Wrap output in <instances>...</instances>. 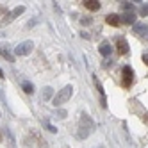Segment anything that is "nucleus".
Segmentation results:
<instances>
[{
    "label": "nucleus",
    "mask_w": 148,
    "mask_h": 148,
    "mask_svg": "<svg viewBox=\"0 0 148 148\" xmlns=\"http://www.w3.org/2000/svg\"><path fill=\"white\" fill-rule=\"evenodd\" d=\"M121 86L123 88H130L132 82H134V70L130 66H123L121 68Z\"/></svg>",
    "instance_id": "4"
},
{
    "label": "nucleus",
    "mask_w": 148,
    "mask_h": 148,
    "mask_svg": "<svg viewBox=\"0 0 148 148\" xmlns=\"http://www.w3.org/2000/svg\"><path fill=\"white\" fill-rule=\"evenodd\" d=\"M0 56H2L5 61H9V62H13V61H14V54H13V52L9 50L5 45H2V47H0Z\"/></svg>",
    "instance_id": "8"
},
{
    "label": "nucleus",
    "mask_w": 148,
    "mask_h": 148,
    "mask_svg": "<svg viewBox=\"0 0 148 148\" xmlns=\"http://www.w3.org/2000/svg\"><path fill=\"white\" fill-rule=\"evenodd\" d=\"M52 93H54V89H52V88H45L43 97H41V98H43V100H50L52 98Z\"/></svg>",
    "instance_id": "16"
},
{
    "label": "nucleus",
    "mask_w": 148,
    "mask_h": 148,
    "mask_svg": "<svg viewBox=\"0 0 148 148\" xmlns=\"http://www.w3.org/2000/svg\"><path fill=\"white\" fill-rule=\"evenodd\" d=\"M141 59H143V62H145V64L148 66V54H143V57H141Z\"/></svg>",
    "instance_id": "21"
},
{
    "label": "nucleus",
    "mask_w": 148,
    "mask_h": 148,
    "mask_svg": "<svg viewBox=\"0 0 148 148\" xmlns=\"http://www.w3.org/2000/svg\"><path fill=\"white\" fill-rule=\"evenodd\" d=\"M146 39H148V34H146Z\"/></svg>",
    "instance_id": "23"
},
{
    "label": "nucleus",
    "mask_w": 148,
    "mask_h": 148,
    "mask_svg": "<svg viewBox=\"0 0 148 148\" xmlns=\"http://www.w3.org/2000/svg\"><path fill=\"white\" fill-rule=\"evenodd\" d=\"M95 84H97V89H98V93H100V97H102V107H107V100H105V91H103V88H102V84L98 82V79L95 77Z\"/></svg>",
    "instance_id": "10"
},
{
    "label": "nucleus",
    "mask_w": 148,
    "mask_h": 148,
    "mask_svg": "<svg viewBox=\"0 0 148 148\" xmlns=\"http://www.w3.org/2000/svg\"><path fill=\"white\" fill-rule=\"evenodd\" d=\"M0 79H4V71H2V68H0Z\"/></svg>",
    "instance_id": "22"
},
{
    "label": "nucleus",
    "mask_w": 148,
    "mask_h": 148,
    "mask_svg": "<svg viewBox=\"0 0 148 148\" xmlns=\"http://www.w3.org/2000/svg\"><path fill=\"white\" fill-rule=\"evenodd\" d=\"M121 9H123L125 13H132V9H134V5H132L130 2H123V4H121Z\"/></svg>",
    "instance_id": "17"
},
{
    "label": "nucleus",
    "mask_w": 148,
    "mask_h": 148,
    "mask_svg": "<svg viewBox=\"0 0 148 148\" xmlns=\"http://www.w3.org/2000/svg\"><path fill=\"white\" fill-rule=\"evenodd\" d=\"M66 114H68L66 111H62V109H59V111L56 112V118H59V120H62V118H66Z\"/></svg>",
    "instance_id": "18"
},
{
    "label": "nucleus",
    "mask_w": 148,
    "mask_h": 148,
    "mask_svg": "<svg viewBox=\"0 0 148 148\" xmlns=\"http://www.w3.org/2000/svg\"><path fill=\"white\" fill-rule=\"evenodd\" d=\"M43 127H45V129H47L48 132H52V134H56V132H57V129H56V127L52 125L48 120H43Z\"/></svg>",
    "instance_id": "15"
},
{
    "label": "nucleus",
    "mask_w": 148,
    "mask_h": 148,
    "mask_svg": "<svg viewBox=\"0 0 148 148\" xmlns=\"http://www.w3.org/2000/svg\"><path fill=\"white\" fill-rule=\"evenodd\" d=\"M116 50H118L120 56H127V54H129V43H127L125 38H120L118 41H116Z\"/></svg>",
    "instance_id": "6"
},
{
    "label": "nucleus",
    "mask_w": 148,
    "mask_h": 148,
    "mask_svg": "<svg viewBox=\"0 0 148 148\" xmlns=\"http://www.w3.org/2000/svg\"><path fill=\"white\" fill-rule=\"evenodd\" d=\"M134 32L136 34H148V25H145V23H134Z\"/></svg>",
    "instance_id": "12"
},
{
    "label": "nucleus",
    "mask_w": 148,
    "mask_h": 148,
    "mask_svg": "<svg viewBox=\"0 0 148 148\" xmlns=\"http://www.w3.org/2000/svg\"><path fill=\"white\" fill-rule=\"evenodd\" d=\"M139 14H141V16H148V5H141Z\"/></svg>",
    "instance_id": "19"
},
{
    "label": "nucleus",
    "mask_w": 148,
    "mask_h": 148,
    "mask_svg": "<svg viewBox=\"0 0 148 148\" xmlns=\"http://www.w3.org/2000/svg\"><path fill=\"white\" fill-rule=\"evenodd\" d=\"M80 23H82V25H89V23H91V18H82Z\"/></svg>",
    "instance_id": "20"
},
{
    "label": "nucleus",
    "mask_w": 148,
    "mask_h": 148,
    "mask_svg": "<svg viewBox=\"0 0 148 148\" xmlns=\"http://www.w3.org/2000/svg\"><path fill=\"white\" fill-rule=\"evenodd\" d=\"M105 22H107L109 25H112V27H118L121 22H120V14H109L107 18H105Z\"/></svg>",
    "instance_id": "11"
},
{
    "label": "nucleus",
    "mask_w": 148,
    "mask_h": 148,
    "mask_svg": "<svg viewBox=\"0 0 148 148\" xmlns=\"http://www.w3.org/2000/svg\"><path fill=\"white\" fill-rule=\"evenodd\" d=\"M111 52H112V47H111L109 43H102V45H100V54H102V56L109 57V56H111Z\"/></svg>",
    "instance_id": "13"
},
{
    "label": "nucleus",
    "mask_w": 148,
    "mask_h": 148,
    "mask_svg": "<svg viewBox=\"0 0 148 148\" xmlns=\"http://www.w3.org/2000/svg\"><path fill=\"white\" fill-rule=\"evenodd\" d=\"M100 5H102V4L98 2V0H86V2H84V7L89 9V11H98Z\"/></svg>",
    "instance_id": "9"
},
{
    "label": "nucleus",
    "mask_w": 148,
    "mask_h": 148,
    "mask_svg": "<svg viewBox=\"0 0 148 148\" xmlns=\"http://www.w3.org/2000/svg\"><path fill=\"white\" fill-rule=\"evenodd\" d=\"M120 22L125 23V25H134L136 23V14L134 13H123L120 16Z\"/></svg>",
    "instance_id": "7"
},
{
    "label": "nucleus",
    "mask_w": 148,
    "mask_h": 148,
    "mask_svg": "<svg viewBox=\"0 0 148 148\" xmlns=\"http://www.w3.org/2000/svg\"><path fill=\"white\" fill-rule=\"evenodd\" d=\"M71 95H73V86H70V84H68V86H64L62 89H59V93L54 97V100H52V102H54L56 107H59V105H62L64 102H68L71 98Z\"/></svg>",
    "instance_id": "2"
},
{
    "label": "nucleus",
    "mask_w": 148,
    "mask_h": 148,
    "mask_svg": "<svg viewBox=\"0 0 148 148\" xmlns=\"http://www.w3.org/2000/svg\"><path fill=\"white\" fill-rule=\"evenodd\" d=\"M23 13H25V7H23V5H18L16 9H13V11H9V13H7V14L2 18V20H0V27L9 25V23H11L14 18H18L20 14H23Z\"/></svg>",
    "instance_id": "3"
},
{
    "label": "nucleus",
    "mask_w": 148,
    "mask_h": 148,
    "mask_svg": "<svg viewBox=\"0 0 148 148\" xmlns=\"http://www.w3.org/2000/svg\"><path fill=\"white\" fill-rule=\"evenodd\" d=\"M22 88H23V91H25L27 95H32V93H34V86H32V82L23 80V82H22Z\"/></svg>",
    "instance_id": "14"
},
{
    "label": "nucleus",
    "mask_w": 148,
    "mask_h": 148,
    "mask_svg": "<svg viewBox=\"0 0 148 148\" xmlns=\"http://www.w3.org/2000/svg\"><path fill=\"white\" fill-rule=\"evenodd\" d=\"M95 130V123H93V120L89 118L88 114H82V118H80V123H79V137L80 139H84V137H88L91 132Z\"/></svg>",
    "instance_id": "1"
},
{
    "label": "nucleus",
    "mask_w": 148,
    "mask_h": 148,
    "mask_svg": "<svg viewBox=\"0 0 148 148\" xmlns=\"http://www.w3.org/2000/svg\"><path fill=\"white\" fill-rule=\"evenodd\" d=\"M34 48V43L32 41H23V43H20L16 48H14V54L16 56H29L30 52Z\"/></svg>",
    "instance_id": "5"
}]
</instances>
